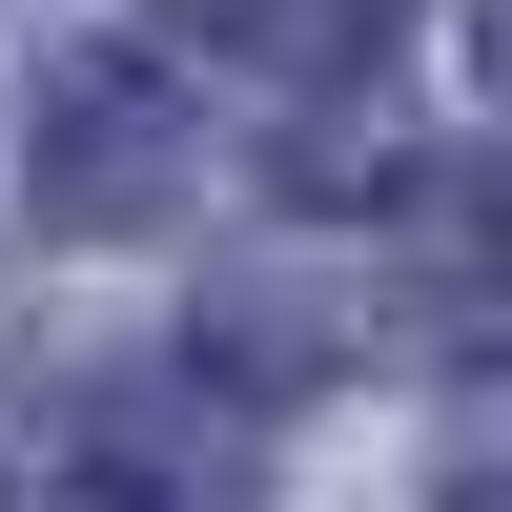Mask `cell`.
Segmentation results:
<instances>
[{
    "instance_id": "obj_3",
    "label": "cell",
    "mask_w": 512,
    "mask_h": 512,
    "mask_svg": "<svg viewBox=\"0 0 512 512\" xmlns=\"http://www.w3.org/2000/svg\"><path fill=\"white\" fill-rule=\"evenodd\" d=\"M472 41H492V82H512V0H472Z\"/></svg>"
},
{
    "instance_id": "obj_1",
    "label": "cell",
    "mask_w": 512,
    "mask_h": 512,
    "mask_svg": "<svg viewBox=\"0 0 512 512\" xmlns=\"http://www.w3.org/2000/svg\"><path fill=\"white\" fill-rule=\"evenodd\" d=\"M185 185H205V123L164 103L144 62H62L41 82V205H62V226H164Z\"/></svg>"
},
{
    "instance_id": "obj_2",
    "label": "cell",
    "mask_w": 512,
    "mask_h": 512,
    "mask_svg": "<svg viewBox=\"0 0 512 512\" xmlns=\"http://www.w3.org/2000/svg\"><path fill=\"white\" fill-rule=\"evenodd\" d=\"M390 21H410V0H185V41L246 62V82H369Z\"/></svg>"
}]
</instances>
